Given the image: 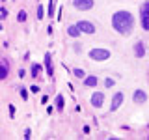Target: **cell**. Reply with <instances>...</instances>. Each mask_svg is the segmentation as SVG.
Listing matches in <instances>:
<instances>
[{
    "instance_id": "9a60e30c",
    "label": "cell",
    "mask_w": 149,
    "mask_h": 140,
    "mask_svg": "<svg viewBox=\"0 0 149 140\" xmlns=\"http://www.w3.org/2000/svg\"><path fill=\"white\" fill-rule=\"evenodd\" d=\"M56 106H58L60 110L63 108V97L62 95H56Z\"/></svg>"
},
{
    "instance_id": "7402d4cb",
    "label": "cell",
    "mask_w": 149,
    "mask_h": 140,
    "mask_svg": "<svg viewBox=\"0 0 149 140\" xmlns=\"http://www.w3.org/2000/svg\"><path fill=\"white\" fill-rule=\"evenodd\" d=\"M21 95H22V99H26V97H28V92L26 90H21Z\"/></svg>"
},
{
    "instance_id": "8992f818",
    "label": "cell",
    "mask_w": 149,
    "mask_h": 140,
    "mask_svg": "<svg viewBox=\"0 0 149 140\" xmlns=\"http://www.w3.org/2000/svg\"><path fill=\"white\" fill-rule=\"evenodd\" d=\"M102 103H104V93L95 92V93L91 95V105L95 106V108H101V106H102Z\"/></svg>"
},
{
    "instance_id": "4fadbf2b",
    "label": "cell",
    "mask_w": 149,
    "mask_h": 140,
    "mask_svg": "<svg viewBox=\"0 0 149 140\" xmlns=\"http://www.w3.org/2000/svg\"><path fill=\"white\" fill-rule=\"evenodd\" d=\"M6 77H8V65L6 64H0V80H4Z\"/></svg>"
},
{
    "instance_id": "277c9868",
    "label": "cell",
    "mask_w": 149,
    "mask_h": 140,
    "mask_svg": "<svg viewBox=\"0 0 149 140\" xmlns=\"http://www.w3.org/2000/svg\"><path fill=\"white\" fill-rule=\"evenodd\" d=\"M73 6L80 11H88L93 8V0H73Z\"/></svg>"
},
{
    "instance_id": "d6986e66",
    "label": "cell",
    "mask_w": 149,
    "mask_h": 140,
    "mask_svg": "<svg viewBox=\"0 0 149 140\" xmlns=\"http://www.w3.org/2000/svg\"><path fill=\"white\" fill-rule=\"evenodd\" d=\"M74 77H80V78H84V71H82V69H74Z\"/></svg>"
},
{
    "instance_id": "44dd1931",
    "label": "cell",
    "mask_w": 149,
    "mask_h": 140,
    "mask_svg": "<svg viewBox=\"0 0 149 140\" xmlns=\"http://www.w3.org/2000/svg\"><path fill=\"white\" fill-rule=\"evenodd\" d=\"M104 84H106L108 88H112V86H114V80H112V78H106V80H104Z\"/></svg>"
},
{
    "instance_id": "30bf717a",
    "label": "cell",
    "mask_w": 149,
    "mask_h": 140,
    "mask_svg": "<svg viewBox=\"0 0 149 140\" xmlns=\"http://www.w3.org/2000/svg\"><path fill=\"white\" fill-rule=\"evenodd\" d=\"M45 67H47V73H49V75L54 73V69H52V60H50V54H49V52L45 54Z\"/></svg>"
},
{
    "instance_id": "52a82bcc",
    "label": "cell",
    "mask_w": 149,
    "mask_h": 140,
    "mask_svg": "<svg viewBox=\"0 0 149 140\" xmlns=\"http://www.w3.org/2000/svg\"><path fill=\"white\" fill-rule=\"evenodd\" d=\"M121 103H123V93L118 92L114 97H112V105H110V110L114 112V110H118L119 106H121Z\"/></svg>"
},
{
    "instance_id": "5b68a950",
    "label": "cell",
    "mask_w": 149,
    "mask_h": 140,
    "mask_svg": "<svg viewBox=\"0 0 149 140\" xmlns=\"http://www.w3.org/2000/svg\"><path fill=\"white\" fill-rule=\"evenodd\" d=\"M77 26H78L80 32H84V34H93V32H95V26H93L90 21H80Z\"/></svg>"
},
{
    "instance_id": "5bb4252c",
    "label": "cell",
    "mask_w": 149,
    "mask_h": 140,
    "mask_svg": "<svg viewBox=\"0 0 149 140\" xmlns=\"http://www.w3.org/2000/svg\"><path fill=\"white\" fill-rule=\"evenodd\" d=\"M39 69H41L39 64H34V65H32V77H37V75H39Z\"/></svg>"
},
{
    "instance_id": "7a4b0ae2",
    "label": "cell",
    "mask_w": 149,
    "mask_h": 140,
    "mask_svg": "<svg viewBox=\"0 0 149 140\" xmlns=\"http://www.w3.org/2000/svg\"><path fill=\"white\" fill-rule=\"evenodd\" d=\"M90 58L95 60V62L108 60V58H110V50H106V49H91V50H90Z\"/></svg>"
},
{
    "instance_id": "6da1fadb",
    "label": "cell",
    "mask_w": 149,
    "mask_h": 140,
    "mask_svg": "<svg viewBox=\"0 0 149 140\" xmlns=\"http://www.w3.org/2000/svg\"><path fill=\"white\" fill-rule=\"evenodd\" d=\"M112 26H114L116 32H119V34H123V36L130 34L132 28H134L132 13H129V11H116L114 15H112Z\"/></svg>"
},
{
    "instance_id": "e0dca14e",
    "label": "cell",
    "mask_w": 149,
    "mask_h": 140,
    "mask_svg": "<svg viewBox=\"0 0 149 140\" xmlns=\"http://www.w3.org/2000/svg\"><path fill=\"white\" fill-rule=\"evenodd\" d=\"M43 6H39V8H37V19H43Z\"/></svg>"
},
{
    "instance_id": "7c38bea8",
    "label": "cell",
    "mask_w": 149,
    "mask_h": 140,
    "mask_svg": "<svg viewBox=\"0 0 149 140\" xmlns=\"http://www.w3.org/2000/svg\"><path fill=\"white\" fill-rule=\"evenodd\" d=\"M67 34L71 36V37H78V36H80V30H78V26L74 24V26H69L67 28Z\"/></svg>"
},
{
    "instance_id": "ac0fdd59",
    "label": "cell",
    "mask_w": 149,
    "mask_h": 140,
    "mask_svg": "<svg viewBox=\"0 0 149 140\" xmlns=\"http://www.w3.org/2000/svg\"><path fill=\"white\" fill-rule=\"evenodd\" d=\"M19 21H21V22L26 21V11H21V13H19Z\"/></svg>"
},
{
    "instance_id": "3957f363",
    "label": "cell",
    "mask_w": 149,
    "mask_h": 140,
    "mask_svg": "<svg viewBox=\"0 0 149 140\" xmlns=\"http://www.w3.org/2000/svg\"><path fill=\"white\" fill-rule=\"evenodd\" d=\"M140 15H142V26L143 30L149 32V0L142 4V9H140Z\"/></svg>"
},
{
    "instance_id": "2e32d148",
    "label": "cell",
    "mask_w": 149,
    "mask_h": 140,
    "mask_svg": "<svg viewBox=\"0 0 149 140\" xmlns=\"http://www.w3.org/2000/svg\"><path fill=\"white\" fill-rule=\"evenodd\" d=\"M49 15L50 17L54 15V0H50V4H49Z\"/></svg>"
},
{
    "instance_id": "ffe728a7",
    "label": "cell",
    "mask_w": 149,
    "mask_h": 140,
    "mask_svg": "<svg viewBox=\"0 0 149 140\" xmlns=\"http://www.w3.org/2000/svg\"><path fill=\"white\" fill-rule=\"evenodd\" d=\"M9 116L15 118V106H13V105H9Z\"/></svg>"
},
{
    "instance_id": "ba28073f",
    "label": "cell",
    "mask_w": 149,
    "mask_h": 140,
    "mask_svg": "<svg viewBox=\"0 0 149 140\" xmlns=\"http://www.w3.org/2000/svg\"><path fill=\"white\" fill-rule=\"evenodd\" d=\"M134 54H136L138 58H143V56H146V47H143L142 41H136V43H134Z\"/></svg>"
},
{
    "instance_id": "9c48e42d",
    "label": "cell",
    "mask_w": 149,
    "mask_h": 140,
    "mask_svg": "<svg viewBox=\"0 0 149 140\" xmlns=\"http://www.w3.org/2000/svg\"><path fill=\"white\" fill-rule=\"evenodd\" d=\"M132 99L136 101V103H146L147 95H146V92H143V90H136V92L132 93Z\"/></svg>"
},
{
    "instance_id": "8fae6325",
    "label": "cell",
    "mask_w": 149,
    "mask_h": 140,
    "mask_svg": "<svg viewBox=\"0 0 149 140\" xmlns=\"http://www.w3.org/2000/svg\"><path fill=\"white\" fill-rule=\"evenodd\" d=\"M84 84H86V86H90V88L97 86V77H93V75H90V77H84Z\"/></svg>"
}]
</instances>
